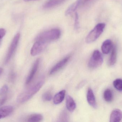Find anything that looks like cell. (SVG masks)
<instances>
[{
  "mask_svg": "<svg viewBox=\"0 0 122 122\" xmlns=\"http://www.w3.org/2000/svg\"><path fill=\"white\" fill-rule=\"evenodd\" d=\"M43 119V117L42 115L36 114L30 116L28 119V122H41Z\"/></svg>",
  "mask_w": 122,
  "mask_h": 122,
  "instance_id": "cell-19",
  "label": "cell"
},
{
  "mask_svg": "<svg viewBox=\"0 0 122 122\" xmlns=\"http://www.w3.org/2000/svg\"><path fill=\"white\" fill-rule=\"evenodd\" d=\"M103 62V57L100 52L99 50H95L90 59L88 66L92 69L97 68L102 65Z\"/></svg>",
  "mask_w": 122,
  "mask_h": 122,
  "instance_id": "cell-4",
  "label": "cell"
},
{
  "mask_svg": "<svg viewBox=\"0 0 122 122\" xmlns=\"http://www.w3.org/2000/svg\"><path fill=\"white\" fill-rule=\"evenodd\" d=\"M6 30L4 29L0 28V42L1 39L5 35Z\"/></svg>",
  "mask_w": 122,
  "mask_h": 122,
  "instance_id": "cell-24",
  "label": "cell"
},
{
  "mask_svg": "<svg viewBox=\"0 0 122 122\" xmlns=\"http://www.w3.org/2000/svg\"><path fill=\"white\" fill-rule=\"evenodd\" d=\"M61 35V30L59 29H52L42 32L37 36L36 41L48 43L50 42L58 39Z\"/></svg>",
  "mask_w": 122,
  "mask_h": 122,
  "instance_id": "cell-2",
  "label": "cell"
},
{
  "mask_svg": "<svg viewBox=\"0 0 122 122\" xmlns=\"http://www.w3.org/2000/svg\"><path fill=\"white\" fill-rule=\"evenodd\" d=\"M113 85L115 88L119 91H122V79H118L113 82Z\"/></svg>",
  "mask_w": 122,
  "mask_h": 122,
  "instance_id": "cell-20",
  "label": "cell"
},
{
  "mask_svg": "<svg viewBox=\"0 0 122 122\" xmlns=\"http://www.w3.org/2000/svg\"><path fill=\"white\" fill-rule=\"evenodd\" d=\"M122 119V111L120 110L116 109L112 111L110 115V122H120Z\"/></svg>",
  "mask_w": 122,
  "mask_h": 122,
  "instance_id": "cell-9",
  "label": "cell"
},
{
  "mask_svg": "<svg viewBox=\"0 0 122 122\" xmlns=\"http://www.w3.org/2000/svg\"><path fill=\"white\" fill-rule=\"evenodd\" d=\"M90 0H81V5H83Z\"/></svg>",
  "mask_w": 122,
  "mask_h": 122,
  "instance_id": "cell-26",
  "label": "cell"
},
{
  "mask_svg": "<svg viewBox=\"0 0 122 122\" xmlns=\"http://www.w3.org/2000/svg\"><path fill=\"white\" fill-rule=\"evenodd\" d=\"M79 15L77 13L75 14V18L74 27L76 29H78L79 27Z\"/></svg>",
  "mask_w": 122,
  "mask_h": 122,
  "instance_id": "cell-22",
  "label": "cell"
},
{
  "mask_svg": "<svg viewBox=\"0 0 122 122\" xmlns=\"http://www.w3.org/2000/svg\"><path fill=\"white\" fill-rule=\"evenodd\" d=\"M8 90V87L6 85H4L0 89V96L6 94Z\"/></svg>",
  "mask_w": 122,
  "mask_h": 122,
  "instance_id": "cell-23",
  "label": "cell"
},
{
  "mask_svg": "<svg viewBox=\"0 0 122 122\" xmlns=\"http://www.w3.org/2000/svg\"><path fill=\"white\" fill-rule=\"evenodd\" d=\"M70 56L66 57L59 61V62H58L51 69V70L49 72V74L50 75L54 74L61 69L65 66L66 63L68 62V61L70 58Z\"/></svg>",
  "mask_w": 122,
  "mask_h": 122,
  "instance_id": "cell-7",
  "label": "cell"
},
{
  "mask_svg": "<svg viewBox=\"0 0 122 122\" xmlns=\"http://www.w3.org/2000/svg\"><path fill=\"white\" fill-rule=\"evenodd\" d=\"M39 63H40V59L38 58L36 59L35 63L34 64L31 71L26 79V85L30 84L31 82L33 80V79L34 77L35 74L36 73L38 69Z\"/></svg>",
  "mask_w": 122,
  "mask_h": 122,
  "instance_id": "cell-8",
  "label": "cell"
},
{
  "mask_svg": "<svg viewBox=\"0 0 122 122\" xmlns=\"http://www.w3.org/2000/svg\"><path fill=\"white\" fill-rule=\"evenodd\" d=\"M65 93L66 91L62 90L55 95L53 99V102L55 104H59L62 102L64 99Z\"/></svg>",
  "mask_w": 122,
  "mask_h": 122,
  "instance_id": "cell-15",
  "label": "cell"
},
{
  "mask_svg": "<svg viewBox=\"0 0 122 122\" xmlns=\"http://www.w3.org/2000/svg\"><path fill=\"white\" fill-rule=\"evenodd\" d=\"M80 5H81V0H77L68 8L65 12V15L68 16L75 12Z\"/></svg>",
  "mask_w": 122,
  "mask_h": 122,
  "instance_id": "cell-16",
  "label": "cell"
},
{
  "mask_svg": "<svg viewBox=\"0 0 122 122\" xmlns=\"http://www.w3.org/2000/svg\"><path fill=\"white\" fill-rule=\"evenodd\" d=\"M44 82L43 80H39L27 90L19 95L17 99L18 102L23 103L30 99L40 90L43 85Z\"/></svg>",
  "mask_w": 122,
  "mask_h": 122,
  "instance_id": "cell-1",
  "label": "cell"
},
{
  "mask_svg": "<svg viewBox=\"0 0 122 122\" xmlns=\"http://www.w3.org/2000/svg\"><path fill=\"white\" fill-rule=\"evenodd\" d=\"M20 38V34L19 33L16 34L15 36L14 37L9 47L8 51L7 53L6 57L5 59V63L7 64L9 62L14 52L18 46L19 39Z\"/></svg>",
  "mask_w": 122,
  "mask_h": 122,
  "instance_id": "cell-5",
  "label": "cell"
},
{
  "mask_svg": "<svg viewBox=\"0 0 122 122\" xmlns=\"http://www.w3.org/2000/svg\"><path fill=\"white\" fill-rule=\"evenodd\" d=\"M66 0H48L45 3L44 7L46 8H49L54 7L61 4Z\"/></svg>",
  "mask_w": 122,
  "mask_h": 122,
  "instance_id": "cell-17",
  "label": "cell"
},
{
  "mask_svg": "<svg viewBox=\"0 0 122 122\" xmlns=\"http://www.w3.org/2000/svg\"><path fill=\"white\" fill-rule=\"evenodd\" d=\"M66 106L68 111L70 112L74 111L76 108V103L72 97L69 95H67L66 96Z\"/></svg>",
  "mask_w": 122,
  "mask_h": 122,
  "instance_id": "cell-13",
  "label": "cell"
},
{
  "mask_svg": "<svg viewBox=\"0 0 122 122\" xmlns=\"http://www.w3.org/2000/svg\"><path fill=\"white\" fill-rule=\"evenodd\" d=\"M112 42L110 39H107L103 42L102 46V50L104 54H107L110 52L113 47Z\"/></svg>",
  "mask_w": 122,
  "mask_h": 122,
  "instance_id": "cell-12",
  "label": "cell"
},
{
  "mask_svg": "<svg viewBox=\"0 0 122 122\" xmlns=\"http://www.w3.org/2000/svg\"><path fill=\"white\" fill-rule=\"evenodd\" d=\"M51 94L50 92H47L43 94L42 96V99L44 101H50L52 99Z\"/></svg>",
  "mask_w": 122,
  "mask_h": 122,
  "instance_id": "cell-21",
  "label": "cell"
},
{
  "mask_svg": "<svg viewBox=\"0 0 122 122\" xmlns=\"http://www.w3.org/2000/svg\"><path fill=\"white\" fill-rule=\"evenodd\" d=\"M46 45L47 43L36 41L31 48V54L32 56H35L39 54L46 48Z\"/></svg>",
  "mask_w": 122,
  "mask_h": 122,
  "instance_id": "cell-6",
  "label": "cell"
},
{
  "mask_svg": "<svg viewBox=\"0 0 122 122\" xmlns=\"http://www.w3.org/2000/svg\"><path fill=\"white\" fill-rule=\"evenodd\" d=\"M24 0L25 1H31V0Z\"/></svg>",
  "mask_w": 122,
  "mask_h": 122,
  "instance_id": "cell-28",
  "label": "cell"
},
{
  "mask_svg": "<svg viewBox=\"0 0 122 122\" xmlns=\"http://www.w3.org/2000/svg\"><path fill=\"white\" fill-rule=\"evenodd\" d=\"M3 69L1 68V67H0V76L1 74H2V72H3Z\"/></svg>",
  "mask_w": 122,
  "mask_h": 122,
  "instance_id": "cell-27",
  "label": "cell"
},
{
  "mask_svg": "<svg viewBox=\"0 0 122 122\" xmlns=\"http://www.w3.org/2000/svg\"><path fill=\"white\" fill-rule=\"evenodd\" d=\"M105 100L107 102H112L113 100V94L110 89H107L105 91L104 94Z\"/></svg>",
  "mask_w": 122,
  "mask_h": 122,
  "instance_id": "cell-18",
  "label": "cell"
},
{
  "mask_svg": "<svg viewBox=\"0 0 122 122\" xmlns=\"http://www.w3.org/2000/svg\"><path fill=\"white\" fill-rule=\"evenodd\" d=\"M13 110V107L5 106L0 107V119L5 118L10 114Z\"/></svg>",
  "mask_w": 122,
  "mask_h": 122,
  "instance_id": "cell-11",
  "label": "cell"
},
{
  "mask_svg": "<svg viewBox=\"0 0 122 122\" xmlns=\"http://www.w3.org/2000/svg\"><path fill=\"white\" fill-rule=\"evenodd\" d=\"M105 27L104 23H100L96 25L86 37V42L90 43L96 41L102 33Z\"/></svg>",
  "mask_w": 122,
  "mask_h": 122,
  "instance_id": "cell-3",
  "label": "cell"
},
{
  "mask_svg": "<svg viewBox=\"0 0 122 122\" xmlns=\"http://www.w3.org/2000/svg\"><path fill=\"white\" fill-rule=\"evenodd\" d=\"M117 51L115 46H113L112 49V53L108 61V65L112 66L114 65L117 61Z\"/></svg>",
  "mask_w": 122,
  "mask_h": 122,
  "instance_id": "cell-14",
  "label": "cell"
},
{
  "mask_svg": "<svg viewBox=\"0 0 122 122\" xmlns=\"http://www.w3.org/2000/svg\"><path fill=\"white\" fill-rule=\"evenodd\" d=\"M87 100L90 106L94 108H97V104L95 96L93 91L90 88H89L87 90Z\"/></svg>",
  "mask_w": 122,
  "mask_h": 122,
  "instance_id": "cell-10",
  "label": "cell"
},
{
  "mask_svg": "<svg viewBox=\"0 0 122 122\" xmlns=\"http://www.w3.org/2000/svg\"><path fill=\"white\" fill-rule=\"evenodd\" d=\"M6 99H7V96H5L3 98L0 99V106L3 105L5 102Z\"/></svg>",
  "mask_w": 122,
  "mask_h": 122,
  "instance_id": "cell-25",
  "label": "cell"
}]
</instances>
